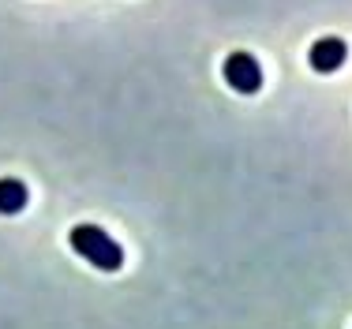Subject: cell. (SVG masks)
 Here are the masks:
<instances>
[{
  "label": "cell",
  "mask_w": 352,
  "mask_h": 329,
  "mask_svg": "<svg viewBox=\"0 0 352 329\" xmlns=\"http://www.w3.org/2000/svg\"><path fill=\"white\" fill-rule=\"evenodd\" d=\"M225 82H229L236 94H255L263 87V67L251 53H232L225 60Z\"/></svg>",
  "instance_id": "cell-2"
},
{
  "label": "cell",
  "mask_w": 352,
  "mask_h": 329,
  "mask_svg": "<svg viewBox=\"0 0 352 329\" xmlns=\"http://www.w3.org/2000/svg\"><path fill=\"white\" fill-rule=\"evenodd\" d=\"M68 240H72L75 255L87 258L90 266L105 269V273H116V269L124 266V251H120V243H116L105 229H98V225H75Z\"/></svg>",
  "instance_id": "cell-1"
},
{
  "label": "cell",
  "mask_w": 352,
  "mask_h": 329,
  "mask_svg": "<svg viewBox=\"0 0 352 329\" xmlns=\"http://www.w3.org/2000/svg\"><path fill=\"white\" fill-rule=\"evenodd\" d=\"M27 206V183H19V180H0V214H19V209Z\"/></svg>",
  "instance_id": "cell-4"
},
{
  "label": "cell",
  "mask_w": 352,
  "mask_h": 329,
  "mask_svg": "<svg viewBox=\"0 0 352 329\" xmlns=\"http://www.w3.org/2000/svg\"><path fill=\"white\" fill-rule=\"evenodd\" d=\"M345 56H349V49H345L341 38H318L311 45V56H307V60H311L315 71L330 75V71H338V67L345 64Z\"/></svg>",
  "instance_id": "cell-3"
}]
</instances>
